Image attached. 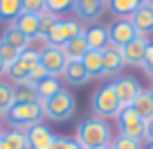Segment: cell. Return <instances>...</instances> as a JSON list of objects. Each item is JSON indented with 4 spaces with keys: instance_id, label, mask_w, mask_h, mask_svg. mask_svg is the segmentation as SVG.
Listing matches in <instances>:
<instances>
[{
    "instance_id": "1",
    "label": "cell",
    "mask_w": 153,
    "mask_h": 149,
    "mask_svg": "<svg viewBox=\"0 0 153 149\" xmlns=\"http://www.w3.org/2000/svg\"><path fill=\"white\" fill-rule=\"evenodd\" d=\"M74 140L81 145V149H95V147L110 145L113 136H110L108 122H104L101 118H88L76 127Z\"/></svg>"
},
{
    "instance_id": "2",
    "label": "cell",
    "mask_w": 153,
    "mask_h": 149,
    "mask_svg": "<svg viewBox=\"0 0 153 149\" xmlns=\"http://www.w3.org/2000/svg\"><path fill=\"white\" fill-rule=\"evenodd\" d=\"M41 109H43L45 118H50V120H54V122H63V120H68V118H72V113H74V109H76V100H74V95H72L70 91L61 88L54 97L41 102Z\"/></svg>"
},
{
    "instance_id": "3",
    "label": "cell",
    "mask_w": 153,
    "mask_h": 149,
    "mask_svg": "<svg viewBox=\"0 0 153 149\" xmlns=\"http://www.w3.org/2000/svg\"><path fill=\"white\" fill-rule=\"evenodd\" d=\"M92 113H95L97 118H117L122 111V104L120 100H117V95H115L113 86L110 84H106V86L97 88L95 93H92Z\"/></svg>"
},
{
    "instance_id": "4",
    "label": "cell",
    "mask_w": 153,
    "mask_h": 149,
    "mask_svg": "<svg viewBox=\"0 0 153 149\" xmlns=\"http://www.w3.org/2000/svg\"><path fill=\"white\" fill-rule=\"evenodd\" d=\"M117 124H120V136H126V138H135V140H144V133H146V122L135 113L131 106L120 111L117 115Z\"/></svg>"
},
{
    "instance_id": "5",
    "label": "cell",
    "mask_w": 153,
    "mask_h": 149,
    "mask_svg": "<svg viewBox=\"0 0 153 149\" xmlns=\"http://www.w3.org/2000/svg\"><path fill=\"white\" fill-rule=\"evenodd\" d=\"M7 118H9L11 124H18V127L36 124V122L43 118L41 102H32V104H14L9 111H7Z\"/></svg>"
},
{
    "instance_id": "6",
    "label": "cell",
    "mask_w": 153,
    "mask_h": 149,
    "mask_svg": "<svg viewBox=\"0 0 153 149\" xmlns=\"http://www.w3.org/2000/svg\"><path fill=\"white\" fill-rule=\"evenodd\" d=\"M38 63L48 70L50 77L56 79L59 75H63V68H65L68 59L63 54L61 48H54V45H45L43 50H38Z\"/></svg>"
},
{
    "instance_id": "7",
    "label": "cell",
    "mask_w": 153,
    "mask_h": 149,
    "mask_svg": "<svg viewBox=\"0 0 153 149\" xmlns=\"http://www.w3.org/2000/svg\"><path fill=\"white\" fill-rule=\"evenodd\" d=\"M79 34H83V27L81 23H76V20H59L56 25H54V29L50 32L48 36V45H54V48H63V45L68 43V41H72L74 36H79Z\"/></svg>"
},
{
    "instance_id": "8",
    "label": "cell",
    "mask_w": 153,
    "mask_h": 149,
    "mask_svg": "<svg viewBox=\"0 0 153 149\" xmlns=\"http://www.w3.org/2000/svg\"><path fill=\"white\" fill-rule=\"evenodd\" d=\"M110 86H113L115 95H117V100H120L122 109H126V106L133 104V100L137 97V93L142 91L137 84V79L131 77V75H122V77H115L113 82H110Z\"/></svg>"
},
{
    "instance_id": "9",
    "label": "cell",
    "mask_w": 153,
    "mask_h": 149,
    "mask_svg": "<svg viewBox=\"0 0 153 149\" xmlns=\"http://www.w3.org/2000/svg\"><path fill=\"white\" fill-rule=\"evenodd\" d=\"M135 36H140L137 32H135L133 23H131L128 18H117L113 25L108 27V39H110V45H115V48H124L126 43H131V41L135 39Z\"/></svg>"
},
{
    "instance_id": "10",
    "label": "cell",
    "mask_w": 153,
    "mask_h": 149,
    "mask_svg": "<svg viewBox=\"0 0 153 149\" xmlns=\"http://www.w3.org/2000/svg\"><path fill=\"white\" fill-rule=\"evenodd\" d=\"M146 48H149L146 36H135L131 43H126L124 48H122V57H124V63H131V66H144Z\"/></svg>"
},
{
    "instance_id": "11",
    "label": "cell",
    "mask_w": 153,
    "mask_h": 149,
    "mask_svg": "<svg viewBox=\"0 0 153 149\" xmlns=\"http://www.w3.org/2000/svg\"><path fill=\"white\" fill-rule=\"evenodd\" d=\"M27 142H29V149H52V142H54V133L48 129L45 124L36 122V124L27 127Z\"/></svg>"
},
{
    "instance_id": "12",
    "label": "cell",
    "mask_w": 153,
    "mask_h": 149,
    "mask_svg": "<svg viewBox=\"0 0 153 149\" xmlns=\"http://www.w3.org/2000/svg\"><path fill=\"white\" fill-rule=\"evenodd\" d=\"M128 20L133 23L135 32H137L140 36L151 34V32H153V7H149L146 2H144V5H140L137 9L128 16Z\"/></svg>"
},
{
    "instance_id": "13",
    "label": "cell",
    "mask_w": 153,
    "mask_h": 149,
    "mask_svg": "<svg viewBox=\"0 0 153 149\" xmlns=\"http://www.w3.org/2000/svg\"><path fill=\"white\" fill-rule=\"evenodd\" d=\"M104 52V72L101 77H110V75H120L122 68H124V57H122V50L115 48V45H108Z\"/></svg>"
},
{
    "instance_id": "14",
    "label": "cell",
    "mask_w": 153,
    "mask_h": 149,
    "mask_svg": "<svg viewBox=\"0 0 153 149\" xmlns=\"http://www.w3.org/2000/svg\"><path fill=\"white\" fill-rule=\"evenodd\" d=\"M72 9L79 14L81 20L95 23L101 16V11H104V2H101V0H74V7H72Z\"/></svg>"
},
{
    "instance_id": "15",
    "label": "cell",
    "mask_w": 153,
    "mask_h": 149,
    "mask_svg": "<svg viewBox=\"0 0 153 149\" xmlns=\"http://www.w3.org/2000/svg\"><path fill=\"white\" fill-rule=\"evenodd\" d=\"M83 36H86L88 50H106L110 45L108 27H101V25H92V27L83 29Z\"/></svg>"
},
{
    "instance_id": "16",
    "label": "cell",
    "mask_w": 153,
    "mask_h": 149,
    "mask_svg": "<svg viewBox=\"0 0 153 149\" xmlns=\"http://www.w3.org/2000/svg\"><path fill=\"white\" fill-rule=\"evenodd\" d=\"M61 77L65 79L68 84H72V86H81V84H86L88 79H90V75H88V70L83 68L81 61H68Z\"/></svg>"
},
{
    "instance_id": "17",
    "label": "cell",
    "mask_w": 153,
    "mask_h": 149,
    "mask_svg": "<svg viewBox=\"0 0 153 149\" xmlns=\"http://www.w3.org/2000/svg\"><path fill=\"white\" fill-rule=\"evenodd\" d=\"M131 109L142 118L144 122H151L153 120V97H151V91H140L137 97L133 100Z\"/></svg>"
},
{
    "instance_id": "18",
    "label": "cell",
    "mask_w": 153,
    "mask_h": 149,
    "mask_svg": "<svg viewBox=\"0 0 153 149\" xmlns=\"http://www.w3.org/2000/svg\"><path fill=\"white\" fill-rule=\"evenodd\" d=\"M63 54H65L68 61H81L83 54L88 52V43H86V36L83 34H79V36H74L72 41H68L65 45H63Z\"/></svg>"
},
{
    "instance_id": "19",
    "label": "cell",
    "mask_w": 153,
    "mask_h": 149,
    "mask_svg": "<svg viewBox=\"0 0 153 149\" xmlns=\"http://www.w3.org/2000/svg\"><path fill=\"white\" fill-rule=\"evenodd\" d=\"M83 68L88 70V75L92 77H101V72H104V52L101 50H88L81 59Z\"/></svg>"
},
{
    "instance_id": "20",
    "label": "cell",
    "mask_w": 153,
    "mask_h": 149,
    "mask_svg": "<svg viewBox=\"0 0 153 149\" xmlns=\"http://www.w3.org/2000/svg\"><path fill=\"white\" fill-rule=\"evenodd\" d=\"M0 41H5L7 45H11V48H16L18 50V52H23V50H27L29 48V43H32V41L27 39V36H25L23 32H20L18 27H16V25H9V27L5 29V34H2V39Z\"/></svg>"
},
{
    "instance_id": "21",
    "label": "cell",
    "mask_w": 153,
    "mask_h": 149,
    "mask_svg": "<svg viewBox=\"0 0 153 149\" xmlns=\"http://www.w3.org/2000/svg\"><path fill=\"white\" fill-rule=\"evenodd\" d=\"M11 88H14V104H32V102H38L34 84L23 82V84H14Z\"/></svg>"
},
{
    "instance_id": "22",
    "label": "cell",
    "mask_w": 153,
    "mask_h": 149,
    "mask_svg": "<svg viewBox=\"0 0 153 149\" xmlns=\"http://www.w3.org/2000/svg\"><path fill=\"white\" fill-rule=\"evenodd\" d=\"M14 25L20 29V32L27 36L29 41L38 36V16H32V14H20L18 18L14 20Z\"/></svg>"
},
{
    "instance_id": "23",
    "label": "cell",
    "mask_w": 153,
    "mask_h": 149,
    "mask_svg": "<svg viewBox=\"0 0 153 149\" xmlns=\"http://www.w3.org/2000/svg\"><path fill=\"white\" fill-rule=\"evenodd\" d=\"M2 142H5L7 149H29L27 133L23 129H11L7 133H2Z\"/></svg>"
},
{
    "instance_id": "24",
    "label": "cell",
    "mask_w": 153,
    "mask_h": 149,
    "mask_svg": "<svg viewBox=\"0 0 153 149\" xmlns=\"http://www.w3.org/2000/svg\"><path fill=\"white\" fill-rule=\"evenodd\" d=\"M34 88H36L38 100H41V102H45V100L54 97L59 91H61V84H59V79H54V77H45L43 82L34 84Z\"/></svg>"
},
{
    "instance_id": "25",
    "label": "cell",
    "mask_w": 153,
    "mask_h": 149,
    "mask_svg": "<svg viewBox=\"0 0 153 149\" xmlns=\"http://www.w3.org/2000/svg\"><path fill=\"white\" fill-rule=\"evenodd\" d=\"M29 68L32 66H29L23 57H18V61L7 68V75L14 79V84H23V82H29Z\"/></svg>"
},
{
    "instance_id": "26",
    "label": "cell",
    "mask_w": 153,
    "mask_h": 149,
    "mask_svg": "<svg viewBox=\"0 0 153 149\" xmlns=\"http://www.w3.org/2000/svg\"><path fill=\"white\" fill-rule=\"evenodd\" d=\"M23 14V2L20 0H0V20H16Z\"/></svg>"
},
{
    "instance_id": "27",
    "label": "cell",
    "mask_w": 153,
    "mask_h": 149,
    "mask_svg": "<svg viewBox=\"0 0 153 149\" xmlns=\"http://www.w3.org/2000/svg\"><path fill=\"white\" fill-rule=\"evenodd\" d=\"M140 5H144V0H110L113 14L122 16V18H124V16H131Z\"/></svg>"
},
{
    "instance_id": "28",
    "label": "cell",
    "mask_w": 153,
    "mask_h": 149,
    "mask_svg": "<svg viewBox=\"0 0 153 149\" xmlns=\"http://www.w3.org/2000/svg\"><path fill=\"white\" fill-rule=\"evenodd\" d=\"M56 23H59V16L52 14V11L45 14V16H41V18H38V36H36V39H41V41L48 43V36H50V32L54 29Z\"/></svg>"
},
{
    "instance_id": "29",
    "label": "cell",
    "mask_w": 153,
    "mask_h": 149,
    "mask_svg": "<svg viewBox=\"0 0 153 149\" xmlns=\"http://www.w3.org/2000/svg\"><path fill=\"white\" fill-rule=\"evenodd\" d=\"M14 106V88L9 86V84L0 82V113H5Z\"/></svg>"
},
{
    "instance_id": "30",
    "label": "cell",
    "mask_w": 153,
    "mask_h": 149,
    "mask_svg": "<svg viewBox=\"0 0 153 149\" xmlns=\"http://www.w3.org/2000/svg\"><path fill=\"white\" fill-rule=\"evenodd\" d=\"M23 2V14H32V16H45L50 14L48 7H45V0H20Z\"/></svg>"
},
{
    "instance_id": "31",
    "label": "cell",
    "mask_w": 153,
    "mask_h": 149,
    "mask_svg": "<svg viewBox=\"0 0 153 149\" xmlns=\"http://www.w3.org/2000/svg\"><path fill=\"white\" fill-rule=\"evenodd\" d=\"M18 57H20V52L16 48H11V45H7L5 41H0V59L5 61V66L9 68L11 63H16L18 61Z\"/></svg>"
},
{
    "instance_id": "32",
    "label": "cell",
    "mask_w": 153,
    "mask_h": 149,
    "mask_svg": "<svg viewBox=\"0 0 153 149\" xmlns=\"http://www.w3.org/2000/svg\"><path fill=\"white\" fill-rule=\"evenodd\" d=\"M110 149H142V140L120 136V138H115L113 142H110Z\"/></svg>"
},
{
    "instance_id": "33",
    "label": "cell",
    "mask_w": 153,
    "mask_h": 149,
    "mask_svg": "<svg viewBox=\"0 0 153 149\" xmlns=\"http://www.w3.org/2000/svg\"><path fill=\"white\" fill-rule=\"evenodd\" d=\"M45 7H48V11H52V14H63V11L72 9L74 7V0H45Z\"/></svg>"
},
{
    "instance_id": "34",
    "label": "cell",
    "mask_w": 153,
    "mask_h": 149,
    "mask_svg": "<svg viewBox=\"0 0 153 149\" xmlns=\"http://www.w3.org/2000/svg\"><path fill=\"white\" fill-rule=\"evenodd\" d=\"M52 149H81V145L74 138H65V136H54Z\"/></svg>"
},
{
    "instance_id": "35",
    "label": "cell",
    "mask_w": 153,
    "mask_h": 149,
    "mask_svg": "<svg viewBox=\"0 0 153 149\" xmlns=\"http://www.w3.org/2000/svg\"><path fill=\"white\" fill-rule=\"evenodd\" d=\"M45 77H50V75L41 63H34V66L29 68V84H38V82H43Z\"/></svg>"
},
{
    "instance_id": "36",
    "label": "cell",
    "mask_w": 153,
    "mask_h": 149,
    "mask_svg": "<svg viewBox=\"0 0 153 149\" xmlns=\"http://www.w3.org/2000/svg\"><path fill=\"white\" fill-rule=\"evenodd\" d=\"M151 66H153V43H149L146 57H144V68H151Z\"/></svg>"
},
{
    "instance_id": "37",
    "label": "cell",
    "mask_w": 153,
    "mask_h": 149,
    "mask_svg": "<svg viewBox=\"0 0 153 149\" xmlns=\"http://www.w3.org/2000/svg\"><path fill=\"white\" fill-rule=\"evenodd\" d=\"M144 138H146L149 142H153V120L146 122V133H144Z\"/></svg>"
},
{
    "instance_id": "38",
    "label": "cell",
    "mask_w": 153,
    "mask_h": 149,
    "mask_svg": "<svg viewBox=\"0 0 153 149\" xmlns=\"http://www.w3.org/2000/svg\"><path fill=\"white\" fill-rule=\"evenodd\" d=\"M7 72V66H5V61H2V59H0V77H2V75H5Z\"/></svg>"
},
{
    "instance_id": "39",
    "label": "cell",
    "mask_w": 153,
    "mask_h": 149,
    "mask_svg": "<svg viewBox=\"0 0 153 149\" xmlns=\"http://www.w3.org/2000/svg\"><path fill=\"white\" fill-rule=\"evenodd\" d=\"M144 70H146L149 75H151V77H153V66H151V68H144Z\"/></svg>"
},
{
    "instance_id": "40",
    "label": "cell",
    "mask_w": 153,
    "mask_h": 149,
    "mask_svg": "<svg viewBox=\"0 0 153 149\" xmlns=\"http://www.w3.org/2000/svg\"><path fill=\"white\" fill-rule=\"evenodd\" d=\"M95 149H110V145H104V147H95Z\"/></svg>"
},
{
    "instance_id": "41",
    "label": "cell",
    "mask_w": 153,
    "mask_h": 149,
    "mask_svg": "<svg viewBox=\"0 0 153 149\" xmlns=\"http://www.w3.org/2000/svg\"><path fill=\"white\" fill-rule=\"evenodd\" d=\"M144 2H146V5H149V7H153V0H144Z\"/></svg>"
},
{
    "instance_id": "42",
    "label": "cell",
    "mask_w": 153,
    "mask_h": 149,
    "mask_svg": "<svg viewBox=\"0 0 153 149\" xmlns=\"http://www.w3.org/2000/svg\"><path fill=\"white\" fill-rule=\"evenodd\" d=\"M149 149H153V142H149Z\"/></svg>"
},
{
    "instance_id": "43",
    "label": "cell",
    "mask_w": 153,
    "mask_h": 149,
    "mask_svg": "<svg viewBox=\"0 0 153 149\" xmlns=\"http://www.w3.org/2000/svg\"><path fill=\"white\" fill-rule=\"evenodd\" d=\"M0 138H2V129H0Z\"/></svg>"
},
{
    "instance_id": "44",
    "label": "cell",
    "mask_w": 153,
    "mask_h": 149,
    "mask_svg": "<svg viewBox=\"0 0 153 149\" xmlns=\"http://www.w3.org/2000/svg\"><path fill=\"white\" fill-rule=\"evenodd\" d=\"M101 2H104V5H106V2H108V0H101Z\"/></svg>"
},
{
    "instance_id": "45",
    "label": "cell",
    "mask_w": 153,
    "mask_h": 149,
    "mask_svg": "<svg viewBox=\"0 0 153 149\" xmlns=\"http://www.w3.org/2000/svg\"><path fill=\"white\" fill-rule=\"evenodd\" d=\"M151 97H153V88H151Z\"/></svg>"
}]
</instances>
